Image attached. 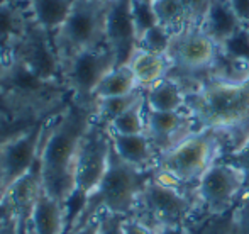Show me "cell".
Masks as SVG:
<instances>
[{
  "label": "cell",
  "instance_id": "6da1fadb",
  "mask_svg": "<svg viewBox=\"0 0 249 234\" xmlns=\"http://www.w3.org/2000/svg\"><path fill=\"white\" fill-rule=\"evenodd\" d=\"M97 102L70 99L65 110L48 124L39 155L41 183L50 197L63 205L75 192V166L82 141L95 121Z\"/></svg>",
  "mask_w": 249,
  "mask_h": 234
},
{
  "label": "cell",
  "instance_id": "7a4b0ae2",
  "mask_svg": "<svg viewBox=\"0 0 249 234\" xmlns=\"http://www.w3.org/2000/svg\"><path fill=\"white\" fill-rule=\"evenodd\" d=\"M185 109L200 124V129L215 131L232 138L234 153L249 141V80L229 83L222 80L198 82L185 92Z\"/></svg>",
  "mask_w": 249,
  "mask_h": 234
},
{
  "label": "cell",
  "instance_id": "3957f363",
  "mask_svg": "<svg viewBox=\"0 0 249 234\" xmlns=\"http://www.w3.org/2000/svg\"><path fill=\"white\" fill-rule=\"evenodd\" d=\"M146 170H139L136 166L125 163L115 153L110 141V153H108V165L102 177L100 183L87 198L85 209L78 216L76 222L68 233L83 228L89 221H92L102 211L112 214L127 216L134 211L139 202L144 185L148 183ZM66 233V234H68Z\"/></svg>",
  "mask_w": 249,
  "mask_h": 234
},
{
  "label": "cell",
  "instance_id": "277c9868",
  "mask_svg": "<svg viewBox=\"0 0 249 234\" xmlns=\"http://www.w3.org/2000/svg\"><path fill=\"white\" fill-rule=\"evenodd\" d=\"M112 0H76L53 37L61 63L85 50L107 46V12Z\"/></svg>",
  "mask_w": 249,
  "mask_h": 234
},
{
  "label": "cell",
  "instance_id": "5b68a950",
  "mask_svg": "<svg viewBox=\"0 0 249 234\" xmlns=\"http://www.w3.org/2000/svg\"><path fill=\"white\" fill-rule=\"evenodd\" d=\"M222 132L215 129H200L192 136L168 149L158 158L160 177L173 183L198 181L210 165L215 163L222 143Z\"/></svg>",
  "mask_w": 249,
  "mask_h": 234
},
{
  "label": "cell",
  "instance_id": "8992f818",
  "mask_svg": "<svg viewBox=\"0 0 249 234\" xmlns=\"http://www.w3.org/2000/svg\"><path fill=\"white\" fill-rule=\"evenodd\" d=\"M63 82L68 87L71 99L78 102H97L93 99L99 83L115 68V54L108 46L85 50L61 63Z\"/></svg>",
  "mask_w": 249,
  "mask_h": 234
},
{
  "label": "cell",
  "instance_id": "52a82bcc",
  "mask_svg": "<svg viewBox=\"0 0 249 234\" xmlns=\"http://www.w3.org/2000/svg\"><path fill=\"white\" fill-rule=\"evenodd\" d=\"M7 54L20 59L37 76L48 82H63V65L56 53L53 37L31 17L22 36L12 44ZM3 54V56H7ZM2 56V58H3Z\"/></svg>",
  "mask_w": 249,
  "mask_h": 234
},
{
  "label": "cell",
  "instance_id": "ba28073f",
  "mask_svg": "<svg viewBox=\"0 0 249 234\" xmlns=\"http://www.w3.org/2000/svg\"><path fill=\"white\" fill-rule=\"evenodd\" d=\"M58 114L59 112H54L51 116L43 117L33 127L24 131L22 134L16 136L12 141H9L3 148H0V173H2L3 178L5 195L17 180L27 175L31 172V168L36 165L41 155L48 124Z\"/></svg>",
  "mask_w": 249,
  "mask_h": 234
},
{
  "label": "cell",
  "instance_id": "9c48e42d",
  "mask_svg": "<svg viewBox=\"0 0 249 234\" xmlns=\"http://www.w3.org/2000/svg\"><path fill=\"white\" fill-rule=\"evenodd\" d=\"M110 132L97 121L92 122L82 141L75 166V192L89 198L108 165Z\"/></svg>",
  "mask_w": 249,
  "mask_h": 234
},
{
  "label": "cell",
  "instance_id": "30bf717a",
  "mask_svg": "<svg viewBox=\"0 0 249 234\" xmlns=\"http://www.w3.org/2000/svg\"><path fill=\"white\" fill-rule=\"evenodd\" d=\"M246 168L231 163H213L197 181V195L213 214L231 207L246 183Z\"/></svg>",
  "mask_w": 249,
  "mask_h": 234
},
{
  "label": "cell",
  "instance_id": "8fae6325",
  "mask_svg": "<svg viewBox=\"0 0 249 234\" xmlns=\"http://www.w3.org/2000/svg\"><path fill=\"white\" fill-rule=\"evenodd\" d=\"M217 44L200 27L187 26L173 33L166 58L171 68H180L187 73L209 70L217 54Z\"/></svg>",
  "mask_w": 249,
  "mask_h": 234
},
{
  "label": "cell",
  "instance_id": "7c38bea8",
  "mask_svg": "<svg viewBox=\"0 0 249 234\" xmlns=\"http://www.w3.org/2000/svg\"><path fill=\"white\" fill-rule=\"evenodd\" d=\"M107 46L115 54V66H125L138 53V34L132 19V0H112L107 12Z\"/></svg>",
  "mask_w": 249,
  "mask_h": 234
},
{
  "label": "cell",
  "instance_id": "4fadbf2b",
  "mask_svg": "<svg viewBox=\"0 0 249 234\" xmlns=\"http://www.w3.org/2000/svg\"><path fill=\"white\" fill-rule=\"evenodd\" d=\"M160 224H177V219L183 217L190 209V200L177 188V183L161 177L149 178L144 185L139 202Z\"/></svg>",
  "mask_w": 249,
  "mask_h": 234
},
{
  "label": "cell",
  "instance_id": "5bb4252c",
  "mask_svg": "<svg viewBox=\"0 0 249 234\" xmlns=\"http://www.w3.org/2000/svg\"><path fill=\"white\" fill-rule=\"evenodd\" d=\"M194 121L192 114H185L180 110L173 112H161V110H149L146 112V134L153 143L154 149L160 155L168 149L180 144L183 139L194 134Z\"/></svg>",
  "mask_w": 249,
  "mask_h": 234
},
{
  "label": "cell",
  "instance_id": "9a60e30c",
  "mask_svg": "<svg viewBox=\"0 0 249 234\" xmlns=\"http://www.w3.org/2000/svg\"><path fill=\"white\" fill-rule=\"evenodd\" d=\"M244 27L246 24L241 22L239 17L234 14L229 0H212L200 29L217 46H222L226 41H229L234 34H237Z\"/></svg>",
  "mask_w": 249,
  "mask_h": 234
},
{
  "label": "cell",
  "instance_id": "2e32d148",
  "mask_svg": "<svg viewBox=\"0 0 249 234\" xmlns=\"http://www.w3.org/2000/svg\"><path fill=\"white\" fill-rule=\"evenodd\" d=\"M31 10L24 0H2L0 2V58L7 54L12 44L22 36Z\"/></svg>",
  "mask_w": 249,
  "mask_h": 234
},
{
  "label": "cell",
  "instance_id": "e0dca14e",
  "mask_svg": "<svg viewBox=\"0 0 249 234\" xmlns=\"http://www.w3.org/2000/svg\"><path fill=\"white\" fill-rule=\"evenodd\" d=\"M110 141L115 153L125 163L139 170H148L156 160L158 151L154 149L146 132L142 134H114L110 132Z\"/></svg>",
  "mask_w": 249,
  "mask_h": 234
},
{
  "label": "cell",
  "instance_id": "ac0fdd59",
  "mask_svg": "<svg viewBox=\"0 0 249 234\" xmlns=\"http://www.w3.org/2000/svg\"><path fill=\"white\" fill-rule=\"evenodd\" d=\"M31 228L34 234H65V205L50 197L44 190H41L36 205H34L33 217H31Z\"/></svg>",
  "mask_w": 249,
  "mask_h": 234
},
{
  "label": "cell",
  "instance_id": "d6986e66",
  "mask_svg": "<svg viewBox=\"0 0 249 234\" xmlns=\"http://www.w3.org/2000/svg\"><path fill=\"white\" fill-rule=\"evenodd\" d=\"M24 2L29 5L34 22L39 24L51 37H54L76 0H24Z\"/></svg>",
  "mask_w": 249,
  "mask_h": 234
},
{
  "label": "cell",
  "instance_id": "ffe728a7",
  "mask_svg": "<svg viewBox=\"0 0 249 234\" xmlns=\"http://www.w3.org/2000/svg\"><path fill=\"white\" fill-rule=\"evenodd\" d=\"M146 107L149 110L173 112L185 107V90L171 76H164L153 87L146 89Z\"/></svg>",
  "mask_w": 249,
  "mask_h": 234
},
{
  "label": "cell",
  "instance_id": "44dd1931",
  "mask_svg": "<svg viewBox=\"0 0 249 234\" xmlns=\"http://www.w3.org/2000/svg\"><path fill=\"white\" fill-rule=\"evenodd\" d=\"M132 73L136 76V82L141 89H149L154 83L168 76L171 70V61L166 54H154L146 51H138L129 63Z\"/></svg>",
  "mask_w": 249,
  "mask_h": 234
},
{
  "label": "cell",
  "instance_id": "7402d4cb",
  "mask_svg": "<svg viewBox=\"0 0 249 234\" xmlns=\"http://www.w3.org/2000/svg\"><path fill=\"white\" fill-rule=\"evenodd\" d=\"M141 89L136 82V76L132 73L131 66H115L112 72H108L104 76V80L99 83L93 99H107V97H119V95H127V93L134 92V90Z\"/></svg>",
  "mask_w": 249,
  "mask_h": 234
},
{
  "label": "cell",
  "instance_id": "603a6c76",
  "mask_svg": "<svg viewBox=\"0 0 249 234\" xmlns=\"http://www.w3.org/2000/svg\"><path fill=\"white\" fill-rule=\"evenodd\" d=\"M146 90L138 89L134 92L127 93V95H119V97H107V99L97 100V112H95V121L99 124L105 126L108 129V126L112 124L114 119H117L122 112L134 106L138 100H141L144 97Z\"/></svg>",
  "mask_w": 249,
  "mask_h": 234
},
{
  "label": "cell",
  "instance_id": "cb8c5ba5",
  "mask_svg": "<svg viewBox=\"0 0 249 234\" xmlns=\"http://www.w3.org/2000/svg\"><path fill=\"white\" fill-rule=\"evenodd\" d=\"M153 9L158 24L171 33H178L188 26V17L181 0H153Z\"/></svg>",
  "mask_w": 249,
  "mask_h": 234
},
{
  "label": "cell",
  "instance_id": "d4e9b609",
  "mask_svg": "<svg viewBox=\"0 0 249 234\" xmlns=\"http://www.w3.org/2000/svg\"><path fill=\"white\" fill-rule=\"evenodd\" d=\"M146 93L141 100L129 107L125 112H122L117 119L112 121L108 126V131L114 134H142L146 131Z\"/></svg>",
  "mask_w": 249,
  "mask_h": 234
},
{
  "label": "cell",
  "instance_id": "484cf974",
  "mask_svg": "<svg viewBox=\"0 0 249 234\" xmlns=\"http://www.w3.org/2000/svg\"><path fill=\"white\" fill-rule=\"evenodd\" d=\"M171 37H173V33L170 29L156 24L149 31H146L141 39L138 41V51H146V53H154V54H166L171 43Z\"/></svg>",
  "mask_w": 249,
  "mask_h": 234
},
{
  "label": "cell",
  "instance_id": "4316f807",
  "mask_svg": "<svg viewBox=\"0 0 249 234\" xmlns=\"http://www.w3.org/2000/svg\"><path fill=\"white\" fill-rule=\"evenodd\" d=\"M132 19H134L138 41L146 31L158 24L156 14L153 9V0H132Z\"/></svg>",
  "mask_w": 249,
  "mask_h": 234
},
{
  "label": "cell",
  "instance_id": "83f0119b",
  "mask_svg": "<svg viewBox=\"0 0 249 234\" xmlns=\"http://www.w3.org/2000/svg\"><path fill=\"white\" fill-rule=\"evenodd\" d=\"M219 48L226 54H229L231 58L239 59V61H244L249 65V37H248L246 27L241 29L237 34H234L229 41H226V43Z\"/></svg>",
  "mask_w": 249,
  "mask_h": 234
},
{
  "label": "cell",
  "instance_id": "f1b7e54d",
  "mask_svg": "<svg viewBox=\"0 0 249 234\" xmlns=\"http://www.w3.org/2000/svg\"><path fill=\"white\" fill-rule=\"evenodd\" d=\"M212 0H181L185 7V12L188 17V26L200 27L207 16V10L210 7Z\"/></svg>",
  "mask_w": 249,
  "mask_h": 234
},
{
  "label": "cell",
  "instance_id": "f546056e",
  "mask_svg": "<svg viewBox=\"0 0 249 234\" xmlns=\"http://www.w3.org/2000/svg\"><path fill=\"white\" fill-rule=\"evenodd\" d=\"M125 217H127V216L112 214V212L102 211L99 234H125V231H124Z\"/></svg>",
  "mask_w": 249,
  "mask_h": 234
},
{
  "label": "cell",
  "instance_id": "4dcf8cb0",
  "mask_svg": "<svg viewBox=\"0 0 249 234\" xmlns=\"http://www.w3.org/2000/svg\"><path fill=\"white\" fill-rule=\"evenodd\" d=\"M5 200H7V198H5ZM7 204H9V202H7ZM0 234H20L19 233V226H17V221H16V217H14L10 207H9V211H7L5 217H3L2 222H0ZM27 234H34V231L31 229Z\"/></svg>",
  "mask_w": 249,
  "mask_h": 234
},
{
  "label": "cell",
  "instance_id": "1f68e13d",
  "mask_svg": "<svg viewBox=\"0 0 249 234\" xmlns=\"http://www.w3.org/2000/svg\"><path fill=\"white\" fill-rule=\"evenodd\" d=\"M124 231L125 234H154L153 229L148 228L144 222L138 221V219H132V217H125Z\"/></svg>",
  "mask_w": 249,
  "mask_h": 234
},
{
  "label": "cell",
  "instance_id": "d6a6232c",
  "mask_svg": "<svg viewBox=\"0 0 249 234\" xmlns=\"http://www.w3.org/2000/svg\"><path fill=\"white\" fill-rule=\"evenodd\" d=\"M234 14L243 24H249V0H229Z\"/></svg>",
  "mask_w": 249,
  "mask_h": 234
},
{
  "label": "cell",
  "instance_id": "836d02e7",
  "mask_svg": "<svg viewBox=\"0 0 249 234\" xmlns=\"http://www.w3.org/2000/svg\"><path fill=\"white\" fill-rule=\"evenodd\" d=\"M100 221H102V212H100V214H97L95 217L92 219V221L87 222L83 228L76 229V231H71V233H68V234H99Z\"/></svg>",
  "mask_w": 249,
  "mask_h": 234
},
{
  "label": "cell",
  "instance_id": "e575fe53",
  "mask_svg": "<svg viewBox=\"0 0 249 234\" xmlns=\"http://www.w3.org/2000/svg\"><path fill=\"white\" fill-rule=\"evenodd\" d=\"M153 231L154 234H188L180 224H160Z\"/></svg>",
  "mask_w": 249,
  "mask_h": 234
},
{
  "label": "cell",
  "instance_id": "d590c367",
  "mask_svg": "<svg viewBox=\"0 0 249 234\" xmlns=\"http://www.w3.org/2000/svg\"><path fill=\"white\" fill-rule=\"evenodd\" d=\"M5 198V187H3V178H2V173H0V202Z\"/></svg>",
  "mask_w": 249,
  "mask_h": 234
},
{
  "label": "cell",
  "instance_id": "8d00e7d4",
  "mask_svg": "<svg viewBox=\"0 0 249 234\" xmlns=\"http://www.w3.org/2000/svg\"><path fill=\"white\" fill-rule=\"evenodd\" d=\"M241 151H243V153H244V155H246V156H248V158H249V141L246 143V146H244V148H243V149H241Z\"/></svg>",
  "mask_w": 249,
  "mask_h": 234
},
{
  "label": "cell",
  "instance_id": "74e56055",
  "mask_svg": "<svg viewBox=\"0 0 249 234\" xmlns=\"http://www.w3.org/2000/svg\"><path fill=\"white\" fill-rule=\"evenodd\" d=\"M7 211H9V204H7ZM5 214H7V212H3V214H2V216H0V222H2V219H3V217H5Z\"/></svg>",
  "mask_w": 249,
  "mask_h": 234
},
{
  "label": "cell",
  "instance_id": "f35d334b",
  "mask_svg": "<svg viewBox=\"0 0 249 234\" xmlns=\"http://www.w3.org/2000/svg\"><path fill=\"white\" fill-rule=\"evenodd\" d=\"M246 31H248V37H249V24H246Z\"/></svg>",
  "mask_w": 249,
  "mask_h": 234
},
{
  "label": "cell",
  "instance_id": "ab89813d",
  "mask_svg": "<svg viewBox=\"0 0 249 234\" xmlns=\"http://www.w3.org/2000/svg\"><path fill=\"white\" fill-rule=\"evenodd\" d=\"M0 2H2V0H0Z\"/></svg>",
  "mask_w": 249,
  "mask_h": 234
}]
</instances>
